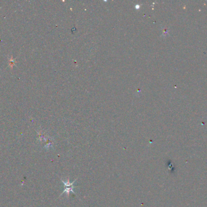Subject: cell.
<instances>
[{"label":"cell","mask_w":207,"mask_h":207,"mask_svg":"<svg viewBox=\"0 0 207 207\" xmlns=\"http://www.w3.org/2000/svg\"><path fill=\"white\" fill-rule=\"evenodd\" d=\"M77 179H76V180H75V181H73V182L70 183V180H69L68 178L67 179L66 181H64L63 180V179H61L62 182L63 183V184L64 185V191H63V193H62V194H61V196L63 195L64 193H65V194H66V195H67V197H68L69 195H70V192H73V194H75V192H74L73 188V184L75 183V182H76V181H77Z\"/></svg>","instance_id":"1"}]
</instances>
